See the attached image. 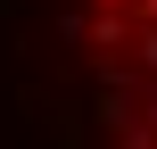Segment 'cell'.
<instances>
[{
  "label": "cell",
  "instance_id": "1",
  "mask_svg": "<svg viewBox=\"0 0 157 149\" xmlns=\"http://www.w3.org/2000/svg\"><path fill=\"white\" fill-rule=\"evenodd\" d=\"M83 66L108 149H157V0H83Z\"/></svg>",
  "mask_w": 157,
  "mask_h": 149
}]
</instances>
